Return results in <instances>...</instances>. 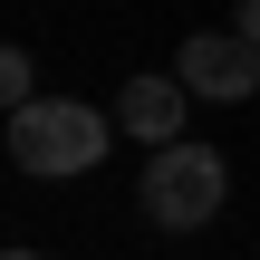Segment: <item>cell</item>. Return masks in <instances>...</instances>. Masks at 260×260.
Instances as JSON below:
<instances>
[{
  "label": "cell",
  "instance_id": "277c9868",
  "mask_svg": "<svg viewBox=\"0 0 260 260\" xmlns=\"http://www.w3.org/2000/svg\"><path fill=\"white\" fill-rule=\"evenodd\" d=\"M183 116H193V87L164 68V77H125L116 87V125L135 145H183Z\"/></svg>",
  "mask_w": 260,
  "mask_h": 260
},
{
  "label": "cell",
  "instance_id": "3957f363",
  "mask_svg": "<svg viewBox=\"0 0 260 260\" xmlns=\"http://www.w3.org/2000/svg\"><path fill=\"white\" fill-rule=\"evenodd\" d=\"M174 77L193 96H212V106H241V96H260V48L241 29H203V39L174 48Z\"/></svg>",
  "mask_w": 260,
  "mask_h": 260
},
{
  "label": "cell",
  "instance_id": "8992f818",
  "mask_svg": "<svg viewBox=\"0 0 260 260\" xmlns=\"http://www.w3.org/2000/svg\"><path fill=\"white\" fill-rule=\"evenodd\" d=\"M232 29H241V39L260 48V0H241V19H232Z\"/></svg>",
  "mask_w": 260,
  "mask_h": 260
},
{
  "label": "cell",
  "instance_id": "6da1fadb",
  "mask_svg": "<svg viewBox=\"0 0 260 260\" xmlns=\"http://www.w3.org/2000/svg\"><path fill=\"white\" fill-rule=\"evenodd\" d=\"M106 145H116V116L87 106V96H39V106L10 116V164L39 174V183H77V174H96Z\"/></svg>",
  "mask_w": 260,
  "mask_h": 260
},
{
  "label": "cell",
  "instance_id": "5b68a950",
  "mask_svg": "<svg viewBox=\"0 0 260 260\" xmlns=\"http://www.w3.org/2000/svg\"><path fill=\"white\" fill-rule=\"evenodd\" d=\"M0 106H10V116L39 106V68H29V48H0Z\"/></svg>",
  "mask_w": 260,
  "mask_h": 260
},
{
  "label": "cell",
  "instance_id": "52a82bcc",
  "mask_svg": "<svg viewBox=\"0 0 260 260\" xmlns=\"http://www.w3.org/2000/svg\"><path fill=\"white\" fill-rule=\"evenodd\" d=\"M10 260H39V251H10Z\"/></svg>",
  "mask_w": 260,
  "mask_h": 260
},
{
  "label": "cell",
  "instance_id": "7a4b0ae2",
  "mask_svg": "<svg viewBox=\"0 0 260 260\" xmlns=\"http://www.w3.org/2000/svg\"><path fill=\"white\" fill-rule=\"evenodd\" d=\"M135 203H145L154 232H203V222L232 203V164H222V145H193V135H183V145H154Z\"/></svg>",
  "mask_w": 260,
  "mask_h": 260
}]
</instances>
